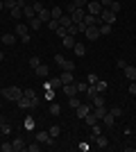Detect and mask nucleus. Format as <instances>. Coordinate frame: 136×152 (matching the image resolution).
I'll return each mask as SVG.
<instances>
[{
  "label": "nucleus",
  "mask_w": 136,
  "mask_h": 152,
  "mask_svg": "<svg viewBox=\"0 0 136 152\" xmlns=\"http://www.w3.org/2000/svg\"><path fill=\"white\" fill-rule=\"evenodd\" d=\"M2 98L9 100V102H16V100L23 98V89H18V86H5L2 89Z\"/></svg>",
  "instance_id": "nucleus-1"
},
{
  "label": "nucleus",
  "mask_w": 136,
  "mask_h": 152,
  "mask_svg": "<svg viewBox=\"0 0 136 152\" xmlns=\"http://www.w3.org/2000/svg\"><path fill=\"white\" fill-rule=\"evenodd\" d=\"M55 64H57L61 70H68V73H73V70H75V61L66 59L64 55H55Z\"/></svg>",
  "instance_id": "nucleus-2"
},
{
  "label": "nucleus",
  "mask_w": 136,
  "mask_h": 152,
  "mask_svg": "<svg viewBox=\"0 0 136 152\" xmlns=\"http://www.w3.org/2000/svg\"><path fill=\"white\" fill-rule=\"evenodd\" d=\"M16 37H20V41H23V43H27V41H30V25L18 23V25H16Z\"/></svg>",
  "instance_id": "nucleus-3"
},
{
  "label": "nucleus",
  "mask_w": 136,
  "mask_h": 152,
  "mask_svg": "<svg viewBox=\"0 0 136 152\" xmlns=\"http://www.w3.org/2000/svg\"><path fill=\"white\" fill-rule=\"evenodd\" d=\"M86 37V41H97L100 39V27H95V25H91V27H86L84 32H82Z\"/></svg>",
  "instance_id": "nucleus-4"
},
{
  "label": "nucleus",
  "mask_w": 136,
  "mask_h": 152,
  "mask_svg": "<svg viewBox=\"0 0 136 152\" xmlns=\"http://www.w3.org/2000/svg\"><path fill=\"white\" fill-rule=\"evenodd\" d=\"M36 141L43 143V145H55V141H57V139H52L50 132H43V129H41V132H36Z\"/></svg>",
  "instance_id": "nucleus-5"
},
{
  "label": "nucleus",
  "mask_w": 136,
  "mask_h": 152,
  "mask_svg": "<svg viewBox=\"0 0 136 152\" xmlns=\"http://www.w3.org/2000/svg\"><path fill=\"white\" fill-rule=\"evenodd\" d=\"M86 9H89V14H93V16H100V14H102L100 0H89V2H86Z\"/></svg>",
  "instance_id": "nucleus-6"
},
{
  "label": "nucleus",
  "mask_w": 136,
  "mask_h": 152,
  "mask_svg": "<svg viewBox=\"0 0 136 152\" xmlns=\"http://www.w3.org/2000/svg\"><path fill=\"white\" fill-rule=\"evenodd\" d=\"M84 16H86V7H75V9L71 12L73 23H82V20H84Z\"/></svg>",
  "instance_id": "nucleus-7"
},
{
  "label": "nucleus",
  "mask_w": 136,
  "mask_h": 152,
  "mask_svg": "<svg viewBox=\"0 0 136 152\" xmlns=\"http://www.w3.org/2000/svg\"><path fill=\"white\" fill-rule=\"evenodd\" d=\"M91 111H93V104H89V100H86V102H82V104H79V107L75 109L77 118H82V121H84V116H86V114H91Z\"/></svg>",
  "instance_id": "nucleus-8"
},
{
  "label": "nucleus",
  "mask_w": 136,
  "mask_h": 152,
  "mask_svg": "<svg viewBox=\"0 0 136 152\" xmlns=\"http://www.w3.org/2000/svg\"><path fill=\"white\" fill-rule=\"evenodd\" d=\"M82 23H84L86 27H91V25L100 27V25H102V18H100V16H93V14H86V16H84V20H82Z\"/></svg>",
  "instance_id": "nucleus-9"
},
{
  "label": "nucleus",
  "mask_w": 136,
  "mask_h": 152,
  "mask_svg": "<svg viewBox=\"0 0 136 152\" xmlns=\"http://www.w3.org/2000/svg\"><path fill=\"white\" fill-rule=\"evenodd\" d=\"M100 18H102V23H109V25H113V23H116V12H111V9H102Z\"/></svg>",
  "instance_id": "nucleus-10"
},
{
  "label": "nucleus",
  "mask_w": 136,
  "mask_h": 152,
  "mask_svg": "<svg viewBox=\"0 0 136 152\" xmlns=\"http://www.w3.org/2000/svg\"><path fill=\"white\" fill-rule=\"evenodd\" d=\"M61 86H64V84H61V77H59V75L50 77V80L45 82V91H48V89H52V91H55V89H61Z\"/></svg>",
  "instance_id": "nucleus-11"
},
{
  "label": "nucleus",
  "mask_w": 136,
  "mask_h": 152,
  "mask_svg": "<svg viewBox=\"0 0 136 152\" xmlns=\"http://www.w3.org/2000/svg\"><path fill=\"white\" fill-rule=\"evenodd\" d=\"M61 89H64L66 98H73V95H77V93H79V91H77V84H75V82H73V84H64Z\"/></svg>",
  "instance_id": "nucleus-12"
},
{
  "label": "nucleus",
  "mask_w": 136,
  "mask_h": 152,
  "mask_svg": "<svg viewBox=\"0 0 136 152\" xmlns=\"http://www.w3.org/2000/svg\"><path fill=\"white\" fill-rule=\"evenodd\" d=\"M16 107H18V109H32L34 104H32V100H30L27 95H23L20 100H16Z\"/></svg>",
  "instance_id": "nucleus-13"
},
{
  "label": "nucleus",
  "mask_w": 136,
  "mask_h": 152,
  "mask_svg": "<svg viewBox=\"0 0 136 152\" xmlns=\"http://www.w3.org/2000/svg\"><path fill=\"white\" fill-rule=\"evenodd\" d=\"M123 73H125V77H127L129 82H136V68H134V66H129V64H127V66L123 68Z\"/></svg>",
  "instance_id": "nucleus-14"
},
{
  "label": "nucleus",
  "mask_w": 136,
  "mask_h": 152,
  "mask_svg": "<svg viewBox=\"0 0 136 152\" xmlns=\"http://www.w3.org/2000/svg\"><path fill=\"white\" fill-rule=\"evenodd\" d=\"M93 143H95L100 150H107V148H109V139H107V136H102V134H100V136H95V141H93Z\"/></svg>",
  "instance_id": "nucleus-15"
},
{
  "label": "nucleus",
  "mask_w": 136,
  "mask_h": 152,
  "mask_svg": "<svg viewBox=\"0 0 136 152\" xmlns=\"http://www.w3.org/2000/svg\"><path fill=\"white\" fill-rule=\"evenodd\" d=\"M34 16H36V12H34V7L30 5V2H27V5L23 7V18H27V20H30V18H34Z\"/></svg>",
  "instance_id": "nucleus-16"
},
{
  "label": "nucleus",
  "mask_w": 136,
  "mask_h": 152,
  "mask_svg": "<svg viewBox=\"0 0 136 152\" xmlns=\"http://www.w3.org/2000/svg\"><path fill=\"white\" fill-rule=\"evenodd\" d=\"M102 123H104V127H113V125H116V116L107 111V114L102 116Z\"/></svg>",
  "instance_id": "nucleus-17"
},
{
  "label": "nucleus",
  "mask_w": 136,
  "mask_h": 152,
  "mask_svg": "<svg viewBox=\"0 0 136 152\" xmlns=\"http://www.w3.org/2000/svg\"><path fill=\"white\" fill-rule=\"evenodd\" d=\"M34 73H36V75H39V77H48V73H50V68H48V66H45V64L41 61L39 66L34 68Z\"/></svg>",
  "instance_id": "nucleus-18"
},
{
  "label": "nucleus",
  "mask_w": 136,
  "mask_h": 152,
  "mask_svg": "<svg viewBox=\"0 0 136 152\" xmlns=\"http://www.w3.org/2000/svg\"><path fill=\"white\" fill-rule=\"evenodd\" d=\"M23 95H27V98H30V100H32V104H34V107H36V104H39V95H36V93H34V89H25V91H23Z\"/></svg>",
  "instance_id": "nucleus-19"
},
{
  "label": "nucleus",
  "mask_w": 136,
  "mask_h": 152,
  "mask_svg": "<svg viewBox=\"0 0 136 152\" xmlns=\"http://www.w3.org/2000/svg\"><path fill=\"white\" fill-rule=\"evenodd\" d=\"M12 145H14V152L27 150V143H25V141H23V139H14V143H12Z\"/></svg>",
  "instance_id": "nucleus-20"
},
{
  "label": "nucleus",
  "mask_w": 136,
  "mask_h": 152,
  "mask_svg": "<svg viewBox=\"0 0 136 152\" xmlns=\"http://www.w3.org/2000/svg\"><path fill=\"white\" fill-rule=\"evenodd\" d=\"M59 25H61V27H66V30H68V27L73 25V18H71V14H64V16L59 18Z\"/></svg>",
  "instance_id": "nucleus-21"
},
{
  "label": "nucleus",
  "mask_w": 136,
  "mask_h": 152,
  "mask_svg": "<svg viewBox=\"0 0 136 152\" xmlns=\"http://www.w3.org/2000/svg\"><path fill=\"white\" fill-rule=\"evenodd\" d=\"M59 77H61V84H73V73H68V70H61Z\"/></svg>",
  "instance_id": "nucleus-22"
},
{
  "label": "nucleus",
  "mask_w": 136,
  "mask_h": 152,
  "mask_svg": "<svg viewBox=\"0 0 136 152\" xmlns=\"http://www.w3.org/2000/svg\"><path fill=\"white\" fill-rule=\"evenodd\" d=\"M0 41H2V45H14L16 37H14V34H2V37H0Z\"/></svg>",
  "instance_id": "nucleus-23"
},
{
  "label": "nucleus",
  "mask_w": 136,
  "mask_h": 152,
  "mask_svg": "<svg viewBox=\"0 0 136 152\" xmlns=\"http://www.w3.org/2000/svg\"><path fill=\"white\" fill-rule=\"evenodd\" d=\"M84 121H86V125H89V127H93L97 121H100V118H97V116L93 114V111H91V114H86V116H84Z\"/></svg>",
  "instance_id": "nucleus-24"
},
{
  "label": "nucleus",
  "mask_w": 136,
  "mask_h": 152,
  "mask_svg": "<svg viewBox=\"0 0 136 152\" xmlns=\"http://www.w3.org/2000/svg\"><path fill=\"white\" fill-rule=\"evenodd\" d=\"M91 104H93V107H104V95H102V93H97L95 98L91 100Z\"/></svg>",
  "instance_id": "nucleus-25"
},
{
  "label": "nucleus",
  "mask_w": 136,
  "mask_h": 152,
  "mask_svg": "<svg viewBox=\"0 0 136 152\" xmlns=\"http://www.w3.org/2000/svg\"><path fill=\"white\" fill-rule=\"evenodd\" d=\"M41 25H43V20H41L39 16H34V18H30V27H32V30H41Z\"/></svg>",
  "instance_id": "nucleus-26"
},
{
  "label": "nucleus",
  "mask_w": 136,
  "mask_h": 152,
  "mask_svg": "<svg viewBox=\"0 0 136 152\" xmlns=\"http://www.w3.org/2000/svg\"><path fill=\"white\" fill-rule=\"evenodd\" d=\"M61 43H64V48H73V45H75V37H71V34H66V37L61 39Z\"/></svg>",
  "instance_id": "nucleus-27"
},
{
  "label": "nucleus",
  "mask_w": 136,
  "mask_h": 152,
  "mask_svg": "<svg viewBox=\"0 0 136 152\" xmlns=\"http://www.w3.org/2000/svg\"><path fill=\"white\" fill-rule=\"evenodd\" d=\"M97 95V89H95V84H89V89H86V100H93Z\"/></svg>",
  "instance_id": "nucleus-28"
},
{
  "label": "nucleus",
  "mask_w": 136,
  "mask_h": 152,
  "mask_svg": "<svg viewBox=\"0 0 136 152\" xmlns=\"http://www.w3.org/2000/svg\"><path fill=\"white\" fill-rule=\"evenodd\" d=\"M73 50H75V55H79V57H84L86 48H84V43H77V41H75V45H73Z\"/></svg>",
  "instance_id": "nucleus-29"
},
{
  "label": "nucleus",
  "mask_w": 136,
  "mask_h": 152,
  "mask_svg": "<svg viewBox=\"0 0 136 152\" xmlns=\"http://www.w3.org/2000/svg\"><path fill=\"white\" fill-rule=\"evenodd\" d=\"M95 89H97V93H102V95H104V91L109 89V84L104 82V80H97V84H95Z\"/></svg>",
  "instance_id": "nucleus-30"
},
{
  "label": "nucleus",
  "mask_w": 136,
  "mask_h": 152,
  "mask_svg": "<svg viewBox=\"0 0 136 152\" xmlns=\"http://www.w3.org/2000/svg\"><path fill=\"white\" fill-rule=\"evenodd\" d=\"M79 104H82V100H79L77 95H73V98H68V107H71V109H77Z\"/></svg>",
  "instance_id": "nucleus-31"
},
{
  "label": "nucleus",
  "mask_w": 136,
  "mask_h": 152,
  "mask_svg": "<svg viewBox=\"0 0 136 152\" xmlns=\"http://www.w3.org/2000/svg\"><path fill=\"white\" fill-rule=\"evenodd\" d=\"M111 34V25L109 23H102V25H100V37H109Z\"/></svg>",
  "instance_id": "nucleus-32"
},
{
  "label": "nucleus",
  "mask_w": 136,
  "mask_h": 152,
  "mask_svg": "<svg viewBox=\"0 0 136 152\" xmlns=\"http://www.w3.org/2000/svg\"><path fill=\"white\" fill-rule=\"evenodd\" d=\"M50 16H52V18H61V16H64V9H61V7H52Z\"/></svg>",
  "instance_id": "nucleus-33"
},
{
  "label": "nucleus",
  "mask_w": 136,
  "mask_h": 152,
  "mask_svg": "<svg viewBox=\"0 0 136 152\" xmlns=\"http://www.w3.org/2000/svg\"><path fill=\"white\" fill-rule=\"evenodd\" d=\"M107 111H109V109H107V107H93V114H95L97 118H100V121H102V116L107 114Z\"/></svg>",
  "instance_id": "nucleus-34"
},
{
  "label": "nucleus",
  "mask_w": 136,
  "mask_h": 152,
  "mask_svg": "<svg viewBox=\"0 0 136 152\" xmlns=\"http://www.w3.org/2000/svg\"><path fill=\"white\" fill-rule=\"evenodd\" d=\"M36 16H39V18L43 20V23H48V20L52 18V16H50V9H43V12H39V14H36Z\"/></svg>",
  "instance_id": "nucleus-35"
},
{
  "label": "nucleus",
  "mask_w": 136,
  "mask_h": 152,
  "mask_svg": "<svg viewBox=\"0 0 136 152\" xmlns=\"http://www.w3.org/2000/svg\"><path fill=\"white\" fill-rule=\"evenodd\" d=\"M32 7H34V12H36V14H39V12H43V9H45V5L41 2V0H34V2H32Z\"/></svg>",
  "instance_id": "nucleus-36"
},
{
  "label": "nucleus",
  "mask_w": 136,
  "mask_h": 152,
  "mask_svg": "<svg viewBox=\"0 0 136 152\" xmlns=\"http://www.w3.org/2000/svg\"><path fill=\"white\" fill-rule=\"evenodd\" d=\"M50 114L52 116H59V114H61V107H59L57 102H52V104H50Z\"/></svg>",
  "instance_id": "nucleus-37"
},
{
  "label": "nucleus",
  "mask_w": 136,
  "mask_h": 152,
  "mask_svg": "<svg viewBox=\"0 0 136 152\" xmlns=\"http://www.w3.org/2000/svg\"><path fill=\"white\" fill-rule=\"evenodd\" d=\"M59 134H61V127H59V125H52L50 127V136H52V139H57Z\"/></svg>",
  "instance_id": "nucleus-38"
},
{
  "label": "nucleus",
  "mask_w": 136,
  "mask_h": 152,
  "mask_svg": "<svg viewBox=\"0 0 136 152\" xmlns=\"http://www.w3.org/2000/svg\"><path fill=\"white\" fill-rule=\"evenodd\" d=\"M41 150V143L36 141V143H27V152H39Z\"/></svg>",
  "instance_id": "nucleus-39"
},
{
  "label": "nucleus",
  "mask_w": 136,
  "mask_h": 152,
  "mask_svg": "<svg viewBox=\"0 0 136 152\" xmlns=\"http://www.w3.org/2000/svg\"><path fill=\"white\" fill-rule=\"evenodd\" d=\"M39 64H41V59L39 57H36V55H32V57H30V68H36V66H39Z\"/></svg>",
  "instance_id": "nucleus-40"
},
{
  "label": "nucleus",
  "mask_w": 136,
  "mask_h": 152,
  "mask_svg": "<svg viewBox=\"0 0 136 152\" xmlns=\"http://www.w3.org/2000/svg\"><path fill=\"white\" fill-rule=\"evenodd\" d=\"M34 127H36V123H34V118H25V129H27V132H32Z\"/></svg>",
  "instance_id": "nucleus-41"
},
{
  "label": "nucleus",
  "mask_w": 136,
  "mask_h": 152,
  "mask_svg": "<svg viewBox=\"0 0 136 152\" xmlns=\"http://www.w3.org/2000/svg\"><path fill=\"white\" fill-rule=\"evenodd\" d=\"M14 7H18V0H5V9H9V12H12Z\"/></svg>",
  "instance_id": "nucleus-42"
},
{
  "label": "nucleus",
  "mask_w": 136,
  "mask_h": 152,
  "mask_svg": "<svg viewBox=\"0 0 136 152\" xmlns=\"http://www.w3.org/2000/svg\"><path fill=\"white\" fill-rule=\"evenodd\" d=\"M12 18H23V9L20 7H14L12 9Z\"/></svg>",
  "instance_id": "nucleus-43"
},
{
  "label": "nucleus",
  "mask_w": 136,
  "mask_h": 152,
  "mask_svg": "<svg viewBox=\"0 0 136 152\" xmlns=\"http://www.w3.org/2000/svg\"><path fill=\"white\" fill-rule=\"evenodd\" d=\"M91 134H93V136H100V134H102V127H100V125L95 123V125L91 127Z\"/></svg>",
  "instance_id": "nucleus-44"
},
{
  "label": "nucleus",
  "mask_w": 136,
  "mask_h": 152,
  "mask_svg": "<svg viewBox=\"0 0 136 152\" xmlns=\"http://www.w3.org/2000/svg\"><path fill=\"white\" fill-rule=\"evenodd\" d=\"M109 114H113L116 118H120V116H123V109H120V107H111V109H109Z\"/></svg>",
  "instance_id": "nucleus-45"
},
{
  "label": "nucleus",
  "mask_w": 136,
  "mask_h": 152,
  "mask_svg": "<svg viewBox=\"0 0 136 152\" xmlns=\"http://www.w3.org/2000/svg\"><path fill=\"white\" fill-rule=\"evenodd\" d=\"M68 34H71V37H77V34H79V27L75 25V23H73V25L68 27Z\"/></svg>",
  "instance_id": "nucleus-46"
},
{
  "label": "nucleus",
  "mask_w": 136,
  "mask_h": 152,
  "mask_svg": "<svg viewBox=\"0 0 136 152\" xmlns=\"http://www.w3.org/2000/svg\"><path fill=\"white\" fill-rule=\"evenodd\" d=\"M0 125H2V134H9V132H12V125H9L7 121H0Z\"/></svg>",
  "instance_id": "nucleus-47"
},
{
  "label": "nucleus",
  "mask_w": 136,
  "mask_h": 152,
  "mask_svg": "<svg viewBox=\"0 0 136 152\" xmlns=\"http://www.w3.org/2000/svg\"><path fill=\"white\" fill-rule=\"evenodd\" d=\"M120 7H123V5H120V2H116V0H111V7H109V9H111V12H120Z\"/></svg>",
  "instance_id": "nucleus-48"
},
{
  "label": "nucleus",
  "mask_w": 136,
  "mask_h": 152,
  "mask_svg": "<svg viewBox=\"0 0 136 152\" xmlns=\"http://www.w3.org/2000/svg\"><path fill=\"white\" fill-rule=\"evenodd\" d=\"M0 150H2V152H14V145H12V143H2Z\"/></svg>",
  "instance_id": "nucleus-49"
},
{
  "label": "nucleus",
  "mask_w": 136,
  "mask_h": 152,
  "mask_svg": "<svg viewBox=\"0 0 136 152\" xmlns=\"http://www.w3.org/2000/svg\"><path fill=\"white\" fill-rule=\"evenodd\" d=\"M45 100H48V102H52V100H55V91H52V89H48V91H45Z\"/></svg>",
  "instance_id": "nucleus-50"
},
{
  "label": "nucleus",
  "mask_w": 136,
  "mask_h": 152,
  "mask_svg": "<svg viewBox=\"0 0 136 152\" xmlns=\"http://www.w3.org/2000/svg\"><path fill=\"white\" fill-rule=\"evenodd\" d=\"M97 80H100V77H97L95 73H89V84H97Z\"/></svg>",
  "instance_id": "nucleus-51"
},
{
  "label": "nucleus",
  "mask_w": 136,
  "mask_h": 152,
  "mask_svg": "<svg viewBox=\"0 0 136 152\" xmlns=\"http://www.w3.org/2000/svg\"><path fill=\"white\" fill-rule=\"evenodd\" d=\"M86 89H89V86H86L84 82H77V91L79 93H86Z\"/></svg>",
  "instance_id": "nucleus-52"
},
{
  "label": "nucleus",
  "mask_w": 136,
  "mask_h": 152,
  "mask_svg": "<svg viewBox=\"0 0 136 152\" xmlns=\"http://www.w3.org/2000/svg\"><path fill=\"white\" fill-rule=\"evenodd\" d=\"M86 2H89V0H73V5H75V7H86Z\"/></svg>",
  "instance_id": "nucleus-53"
},
{
  "label": "nucleus",
  "mask_w": 136,
  "mask_h": 152,
  "mask_svg": "<svg viewBox=\"0 0 136 152\" xmlns=\"http://www.w3.org/2000/svg\"><path fill=\"white\" fill-rule=\"evenodd\" d=\"M89 141H82V143H79V150H82V152H86V150H89Z\"/></svg>",
  "instance_id": "nucleus-54"
},
{
  "label": "nucleus",
  "mask_w": 136,
  "mask_h": 152,
  "mask_svg": "<svg viewBox=\"0 0 136 152\" xmlns=\"http://www.w3.org/2000/svg\"><path fill=\"white\" fill-rule=\"evenodd\" d=\"M127 91H129L132 95H136V82H132V84H129V89H127Z\"/></svg>",
  "instance_id": "nucleus-55"
},
{
  "label": "nucleus",
  "mask_w": 136,
  "mask_h": 152,
  "mask_svg": "<svg viewBox=\"0 0 136 152\" xmlns=\"http://www.w3.org/2000/svg\"><path fill=\"white\" fill-rule=\"evenodd\" d=\"M116 64H118V68H125V66H127V61H125V59H118Z\"/></svg>",
  "instance_id": "nucleus-56"
},
{
  "label": "nucleus",
  "mask_w": 136,
  "mask_h": 152,
  "mask_svg": "<svg viewBox=\"0 0 136 152\" xmlns=\"http://www.w3.org/2000/svg\"><path fill=\"white\" fill-rule=\"evenodd\" d=\"M2 9H5V0H0V12H2Z\"/></svg>",
  "instance_id": "nucleus-57"
},
{
  "label": "nucleus",
  "mask_w": 136,
  "mask_h": 152,
  "mask_svg": "<svg viewBox=\"0 0 136 152\" xmlns=\"http://www.w3.org/2000/svg\"><path fill=\"white\" fill-rule=\"evenodd\" d=\"M2 59H5V52H2V50H0V61H2Z\"/></svg>",
  "instance_id": "nucleus-58"
},
{
  "label": "nucleus",
  "mask_w": 136,
  "mask_h": 152,
  "mask_svg": "<svg viewBox=\"0 0 136 152\" xmlns=\"http://www.w3.org/2000/svg\"><path fill=\"white\" fill-rule=\"evenodd\" d=\"M0 121H2V118H0ZM0 134H2V125H0Z\"/></svg>",
  "instance_id": "nucleus-59"
},
{
  "label": "nucleus",
  "mask_w": 136,
  "mask_h": 152,
  "mask_svg": "<svg viewBox=\"0 0 136 152\" xmlns=\"http://www.w3.org/2000/svg\"><path fill=\"white\" fill-rule=\"evenodd\" d=\"M0 48H2V41H0Z\"/></svg>",
  "instance_id": "nucleus-60"
},
{
  "label": "nucleus",
  "mask_w": 136,
  "mask_h": 152,
  "mask_svg": "<svg viewBox=\"0 0 136 152\" xmlns=\"http://www.w3.org/2000/svg\"><path fill=\"white\" fill-rule=\"evenodd\" d=\"M0 95H2V89H0Z\"/></svg>",
  "instance_id": "nucleus-61"
},
{
  "label": "nucleus",
  "mask_w": 136,
  "mask_h": 152,
  "mask_svg": "<svg viewBox=\"0 0 136 152\" xmlns=\"http://www.w3.org/2000/svg\"><path fill=\"white\" fill-rule=\"evenodd\" d=\"M25 2H30V0H25Z\"/></svg>",
  "instance_id": "nucleus-62"
},
{
  "label": "nucleus",
  "mask_w": 136,
  "mask_h": 152,
  "mask_svg": "<svg viewBox=\"0 0 136 152\" xmlns=\"http://www.w3.org/2000/svg\"><path fill=\"white\" fill-rule=\"evenodd\" d=\"M116 2H120V0H116Z\"/></svg>",
  "instance_id": "nucleus-63"
},
{
  "label": "nucleus",
  "mask_w": 136,
  "mask_h": 152,
  "mask_svg": "<svg viewBox=\"0 0 136 152\" xmlns=\"http://www.w3.org/2000/svg\"><path fill=\"white\" fill-rule=\"evenodd\" d=\"M32 2H34V0H32Z\"/></svg>",
  "instance_id": "nucleus-64"
}]
</instances>
